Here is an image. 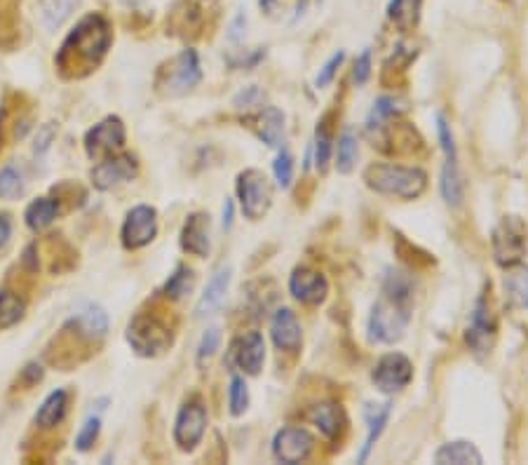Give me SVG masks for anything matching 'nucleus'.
<instances>
[{"instance_id": "nucleus-1", "label": "nucleus", "mask_w": 528, "mask_h": 465, "mask_svg": "<svg viewBox=\"0 0 528 465\" xmlns=\"http://www.w3.org/2000/svg\"><path fill=\"white\" fill-rule=\"evenodd\" d=\"M414 285L404 273H390L383 292L371 308L369 334L378 343H395L404 336L411 322Z\"/></svg>"}, {"instance_id": "nucleus-2", "label": "nucleus", "mask_w": 528, "mask_h": 465, "mask_svg": "<svg viewBox=\"0 0 528 465\" xmlns=\"http://www.w3.org/2000/svg\"><path fill=\"white\" fill-rule=\"evenodd\" d=\"M111 38V26L104 17L87 15L64 40L57 55V64L62 66V71H71V76L92 71L111 47Z\"/></svg>"}, {"instance_id": "nucleus-3", "label": "nucleus", "mask_w": 528, "mask_h": 465, "mask_svg": "<svg viewBox=\"0 0 528 465\" xmlns=\"http://www.w3.org/2000/svg\"><path fill=\"white\" fill-rule=\"evenodd\" d=\"M364 181L371 191L395 198L414 200L428 186V174L418 167H402L388 163H374L364 170Z\"/></svg>"}, {"instance_id": "nucleus-4", "label": "nucleus", "mask_w": 528, "mask_h": 465, "mask_svg": "<svg viewBox=\"0 0 528 465\" xmlns=\"http://www.w3.org/2000/svg\"><path fill=\"white\" fill-rule=\"evenodd\" d=\"M493 256L503 268L521 264L528 252V226L519 217H505L493 228Z\"/></svg>"}, {"instance_id": "nucleus-5", "label": "nucleus", "mask_w": 528, "mask_h": 465, "mask_svg": "<svg viewBox=\"0 0 528 465\" xmlns=\"http://www.w3.org/2000/svg\"><path fill=\"white\" fill-rule=\"evenodd\" d=\"M127 341L141 357H155L172 346V332L155 315L139 313L127 327Z\"/></svg>"}, {"instance_id": "nucleus-6", "label": "nucleus", "mask_w": 528, "mask_h": 465, "mask_svg": "<svg viewBox=\"0 0 528 465\" xmlns=\"http://www.w3.org/2000/svg\"><path fill=\"white\" fill-rule=\"evenodd\" d=\"M202 80L200 59L195 50H184L179 57L172 59L169 66L160 71L158 87L167 97H181V94L191 92Z\"/></svg>"}, {"instance_id": "nucleus-7", "label": "nucleus", "mask_w": 528, "mask_h": 465, "mask_svg": "<svg viewBox=\"0 0 528 465\" xmlns=\"http://www.w3.org/2000/svg\"><path fill=\"white\" fill-rule=\"evenodd\" d=\"M437 130H439V141H442V151H444V167H442V195L444 200L449 202L451 207H458L463 202V174H460L458 165V151L456 144H453V134L451 127L446 120L439 116L437 118Z\"/></svg>"}, {"instance_id": "nucleus-8", "label": "nucleus", "mask_w": 528, "mask_h": 465, "mask_svg": "<svg viewBox=\"0 0 528 465\" xmlns=\"http://www.w3.org/2000/svg\"><path fill=\"white\" fill-rule=\"evenodd\" d=\"M238 198L247 219H261L270 210L273 202V188L263 172L247 170L238 177Z\"/></svg>"}, {"instance_id": "nucleus-9", "label": "nucleus", "mask_w": 528, "mask_h": 465, "mask_svg": "<svg viewBox=\"0 0 528 465\" xmlns=\"http://www.w3.org/2000/svg\"><path fill=\"white\" fill-rule=\"evenodd\" d=\"M411 379H414V365L411 360L402 353H388L383 355L381 360L376 362L374 374H371V381L376 383V388L381 393H399L409 386Z\"/></svg>"}, {"instance_id": "nucleus-10", "label": "nucleus", "mask_w": 528, "mask_h": 465, "mask_svg": "<svg viewBox=\"0 0 528 465\" xmlns=\"http://www.w3.org/2000/svg\"><path fill=\"white\" fill-rule=\"evenodd\" d=\"M207 428V409L202 407V402L193 400L181 407L179 416H176L174 426V440L184 451H193L198 447L202 435Z\"/></svg>"}, {"instance_id": "nucleus-11", "label": "nucleus", "mask_w": 528, "mask_h": 465, "mask_svg": "<svg viewBox=\"0 0 528 465\" xmlns=\"http://www.w3.org/2000/svg\"><path fill=\"white\" fill-rule=\"evenodd\" d=\"M155 235H158V214L153 207H134L123 224V245L127 249H141L153 242Z\"/></svg>"}, {"instance_id": "nucleus-12", "label": "nucleus", "mask_w": 528, "mask_h": 465, "mask_svg": "<svg viewBox=\"0 0 528 465\" xmlns=\"http://www.w3.org/2000/svg\"><path fill=\"white\" fill-rule=\"evenodd\" d=\"M315 447L313 435L306 428H282L273 440V454L282 463H301Z\"/></svg>"}, {"instance_id": "nucleus-13", "label": "nucleus", "mask_w": 528, "mask_h": 465, "mask_svg": "<svg viewBox=\"0 0 528 465\" xmlns=\"http://www.w3.org/2000/svg\"><path fill=\"white\" fill-rule=\"evenodd\" d=\"M493 336H496V318H493L489 303L482 296L475 303V310H472V318H470V325H467V332H465V341L470 350H475L477 355H484L489 353L491 343H493Z\"/></svg>"}, {"instance_id": "nucleus-14", "label": "nucleus", "mask_w": 528, "mask_h": 465, "mask_svg": "<svg viewBox=\"0 0 528 465\" xmlns=\"http://www.w3.org/2000/svg\"><path fill=\"white\" fill-rule=\"evenodd\" d=\"M125 144V125L120 118H106L99 125H94L90 132L85 134V148L90 158H99V155L111 153L115 148H123Z\"/></svg>"}, {"instance_id": "nucleus-15", "label": "nucleus", "mask_w": 528, "mask_h": 465, "mask_svg": "<svg viewBox=\"0 0 528 465\" xmlns=\"http://www.w3.org/2000/svg\"><path fill=\"white\" fill-rule=\"evenodd\" d=\"M230 360L249 376L259 374L263 360H266V341H263V336L259 332L238 336L233 341V346H230Z\"/></svg>"}, {"instance_id": "nucleus-16", "label": "nucleus", "mask_w": 528, "mask_h": 465, "mask_svg": "<svg viewBox=\"0 0 528 465\" xmlns=\"http://www.w3.org/2000/svg\"><path fill=\"white\" fill-rule=\"evenodd\" d=\"M139 167L137 160L132 155H115V158H108L104 163L97 165L92 170V184L99 191H108V188L123 184V181H132L137 177Z\"/></svg>"}, {"instance_id": "nucleus-17", "label": "nucleus", "mask_w": 528, "mask_h": 465, "mask_svg": "<svg viewBox=\"0 0 528 465\" xmlns=\"http://www.w3.org/2000/svg\"><path fill=\"white\" fill-rule=\"evenodd\" d=\"M289 289L294 294V299H299L301 303H308V306H315V303H322L329 294V282L320 271H313V268H296L291 273Z\"/></svg>"}, {"instance_id": "nucleus-18", "label": "nucleus", "mask_w": 528, "mask_h": 465, "mask_svg": "<svg viewBox=\"0 0 528 465\" xmlns=\"http://www.w3.org/2000/svg\"><path fill=\"white\" fill-rule=\"evenodd\" d=\"M270 334H273L275 346L280 350H289V353L299 350L301 341H303L299 320H296V315L291 313L289 308L277 310L273 325H270Z\"/></svg>"}, {"instance_id": "nucleus-19", "label": "nucleus", "mask_w": 528, "mask_h": 465, "mask_svg": "<svg viewBox=\"0 0 528 465\" xmlns=\"http://www.w3.org/2000/svg\"><path fill=\"white\" fill-rule=\"evenodd\" d=\"M181 247H184V252L188 254H195V256H207L209 254V247H212V242H209V217L207 214H191V217L186 219L184 224V231H181Z\"/></svg>"}, {"instance_id": "nucleus-20", "label": "nucleus", "mask_w": 528, "mask_h": 465, "mask_svg": "<svg viewBox=\"0 0 528 465\" xmlns=\"http://www.w3.org/2000/svg\"><path fill=\"white\" fill-rule=\"evenodd\" d=\"M230 287V268H221V271L214 273V278L209 280V285L205 292H202L198 306H195V318H209L216 310L221 308V303L226 301Z\"/></svg>"}, {"instance_id": "nucleus-21", "label": "nucleus", "mask_w": 528, "mask_h": 465, "mask_svg": "<svg viewBox=\"0 0 528 465\" xmlns=\"http://www.w3.org/2000/svg\"><path fill=\"white\" fill-rule=\"evenodd\" d=\"M310 421L320 428V433L329 440H336L338 435L343 433V428L348 426V419H345V411L341 404L336 402H322L317 407L310 409Z\"/></svg>"}, {"instance_id": "nucleus-22", "label": "nucleus", "mask_w": 528, "mask_h": 465, "mask_svg": "<svg viewBox=\"0 0 528 465\" xmlns=\"http://www.w3.org/2000/svg\"><path fill=\"white\" fill-rule=\"evenodd\" d=\"M66 404H69V395L66 390H54L45 397V402L40 404L36 411V423L40 428H57L66 416Z\"/></svg>"}, {"instance_id": "nucleus-23", "label": "nucleus", "mask_w": 528, "mask_h": 465, "mask_svg": "<svg viewBox=\"0 0 528 465\" xmlns=\"http://www.w3.org/2000/svg\"><path fill=\"white\" fill-rule=\"evenodd\" d=\"M71 325L90 339H104L108 332V315L101 306H87L73 318Z\"/></svg>"}, {"instance_id": "nucleus-24", "label": "nucleus", "mask_w": 528, "mask_h": 465, "mask_svg": "<svg viewBox=\"0 0 528 465\" xmlns=\"http://www.w3.org/2000/svg\"><path fill=\"white\" fill-rule=\"evenodd\" d=\"M435 461L437 463H453V465H479L484 463L482 454H479V449L475 447V444L470 442H449L444 444L442 449H437L435 454Z\"/></svg>"}, {"instance_id": "nucleus-25", "label": "nucleus", "mask_w": 528, "mask_h": 465, "mask_svg": "<svg viewBox=\"0 0 528 465\" xmlns=\"http://www.w3.org/2000/svg\"><path fill=\"white\" fill-rule=\"evenodd\" d=\"M423 0H392L388 5V19L399 31H411L421 19Z\"/></svg>"}, {"instance_id": "nucleus-26", "label": "nucleus", "mask_w": 528, "mask_h": 465, "mask_svg": "<svg viewBox=\"0 0 528 465\" xmlns=\"http://www.w3.org/2000/svg\"><path fill=\"white\" fill-rule=\"evenodd\" d=\"M59 205L57 200L52 198H38L33 200L26 210V224H29L31 231H45L47 226H52V221L57 219Z\"/></svg>"}, {"instance_id": "nucleus-27", "label": "nucleus", "mask_w": 528, "mask_h": 465, "mask_svg": "<svg viewBox=\"0 0 528 465\" xmlns=\"http://www.w3.org/2000/svg\"><path fill=\"white\" fill-rule=\"evenodd\" d=\"M80 0H40V10H43V22L50 31H57L73 12L78 10Z\"/></svg>"}, {"instance_id": "nucleus-28", "label": "nucleus", "mask_w": 528, "mask_h": 465, "mask_svg": "<svg viewBox=\"0 0 528 465\" xmlns=\"http://www.w3.org/2000/svg\"><path fill=\"white\" fill-rule=\"evenodd\" d=\"M505 294L512 308H528V266L510 273L505 278Z\"/></svg>"}, {"instance_id": "nucleus-29", "label": "nucleus", "mask_w": 528, "mask_h": 465, "mask_svg": "<svg viewBox=\"0 0 528 465\" xmlns=\"http://www.w3.org/2000/svg\"><path fill=\"white\" fill-rule=\"evenodd\" d=\"M259 137L266 141L270 148L280 146V139H282V127H284V118L282 113L277 109H266L259 116Z\"/></svg>"}, {"instance_id": "nucleus-30", "label": "nucleus", "mask_w": 528, "mask_h": 465, "mask_svg": "<svg viewBox=\"0 0 528 465\" xmlns=\"http://www.w3.org/2000/svg\"><path fill=\"white\" fill-rule=\"evenodd\" d=\"M24 301L12 292H0V332L15 327L24 318Z\"/></svg>"}, {"instance_id": "nucleus-31", "label": "nucleus", "mask_w": 528, "mask_h": 465, "mask_svg": "<svg viewBox=\"0 0 528 465\" xmlns=\"http://www.w3.org/2000/svg\"><path fill=\"white\" fill-rule=\"evenodd\" d=\"M388 419H390V404H381V407L374 409V414H371V419H369L367 442H364V447L360 451V461H367V456L371 454V449H374L378 437H381Z\"/></svg>"}, {"instance_id": "nucleus-32", "label": "nucleus", "mask_w": 528, "mask_h": 465, "mask_svg": "<svg viewBox=\"0 0 528 465\" xmlns=\"http://www.w3.org/2000/svg\"><path fill=\"white\" fill-rule=\"evenodd\" d=\"M357 163V139L350 130H345L338 139V153H336V170L341 174H348Z\"/></svg>"}, {"instance_id": "nucleus-33", "label": "nucleus", "mask_w": 528, "mask_h": 465, "mask_svg": "<svg viewBox=\"0 0 528 465\" xmlns=\"http://www.w3.org/2000/svg\"><path fill=\"white\" fill-rule=\"evenodd\" d=\"M193 282H195V275L191 268L179 266L172 275H169V280L165 285V296H169V299H181V296H186L188 292H191Z\"/></svg>"}, {"instance_id": "nucleus-34", "label": "nucleus", "mask_w": 528, "mask_h": 465, "mask_svg": "<svg viewBox=\"0 0 528 465\" xmlns=\"http://www.w3.org/2000/svg\"><path fill=\"white\" fill-rule=\"evenodd\" d=\"M228 404H230V414L233 416H242L249 407L247 383H245V379H240V376H233V379H230Z\"/></svg>"}, {"instance_id": "nucleus-35", "label": "nucleus", "mask_w": 528, "mask_h": 465, "mask_svg": "<svg viewBox=\"0 0 528 465\" xmlns=\"http://www.w3.org/2000/svg\"><path fill=\"white\" fill-rule=\"evenodd\" d=\"M24 193V181L22 174H19L15 167H3L0 170V198L5 200H15Z\"/></svg>"}, {"instance_id": "nucleus-36", "label": "nucleus", "mask_w": 528, "mask_h": 465, "mask_svg": "<svg viewBox=\"0 0 528 465\" xmlns=\"http://www.w3.org/2000/svg\"><path fill=\"white\" fill-rule=\"evenodd\" d=\"M329 155H331V134L327 123H320L315 134V165L320 172L327 170Z\"/></svg>"}, {"instance_id": "nucleus-37", "label": "nucleus", "mask_w": 528, "mask_h": 465, "mask_svg": "<svg viewBox=\"0 0 528 465\" xmlns=\"http://www.w3.org/2000/svg\"><path fill=\"white\" fill-rule=\"evenodd\" d=\"M99 430H101V421L97 419V416H92V419H87L85 426L80 428V433L76 437V449L78 451H90L92 444L97 442Z\"/></svg>"}, {"instance_id": "nucleus-38", "label": "nucleus", "mask_w": 528, "mask_h": 465, "mask_svg": "<svg viewBox=\"0 0 528 465\" xmlns=\"http://www.w3.org/2000/svg\"><path fill=\"white\" fill-rule=\"evenodd\" d=\"M395 113H397L395 99H388V97L378 99L374 111H371V116H369V127H381L385 120H390Z\"/></svg>"}, {"instance_id": "nucleus-39", "label": "nucleus", "mask_w": 528, "mask_h": 465, "mask_svg": "<svg viewBox=\"0 0 528 465\" xmlns=\"http://www.w3.org/2000/svg\"><path fill=\"white\" fill-rule=\"evenodd\" d=\"M219 343H221V332L216 327L207 329L205 334H202V341L198 346V362L202 365V362H207L209 357H212L216 350H219Z\"/></svg>"}, {"instance_id": "nucleus-40", "label": "nucleus", "mask_w": 528, "mask_h": 465, "mask_svg": "<svg viewBox=\"0 0 528 465\" xmlns=\"http://www.w3.org/2000/svg\"><path fill=\"white\" fill-rule=\"evenodd\" d=\"M275 177H277V184H280L282 188L291 186V179H294V160H291V155L287 151H282L280 155H277Z\"/></svg>"}, {"instance_id": "nucleus-41", "label": "nucleus", "mask_w": 528, "mask_h": 465, "mask_svg": "<svg viewBox=\"0 0 528 465\" xmlns=\"http://www.w3.org/2000/svg\"><path fill=\"white\" fill-rule=\"evenodd\" d=\"M54 137H57V127H54V123H45V125L38 130L36 146H33V151H36L38 155L47 153V148H50V144L54 141Z\"/></svg>"}, {"instance_id": "nucleus-42", "label": "nucleus", "mask_w": 528, "mask_h": 465, "mask_svg": "<svg viewBox=\"0 0 528 465\" xmlns=\"http://www.w3.org/2000/svg\"><path fill=\"white\" fill-rule=\"evenodd\" d=\"M343 59H345L343 52H336V55L331 57L327 64H324V69L320 71V76H317V87L329 85L331 80H334V76H336V69H338V66L343 64Z\"/></svg>"}, {"instance_id": "nucleus-43", "label": "nucleus", "mask_w": 528, "mask_h": 465, "mask_svg": "<svg viewBox=\"0 0 528 465\" xmlns=\"http://www.w3.org/2000/svg\"><path fill=\"white\" fill-rule=\"evenodd\" d=\"M371 76V52L364 50L362 57L355 62V73H352V78H355L357 85H364Z\"/></svg>"}, {"instance_id": "nucleus-44", "label": "nucleus", "mask_w": 528, "mask_h": 465, "mask_svg": "<svg viewBox=\"0 0 528 465\" xmlns=\"http://www.w3.org/2000/svg\"><path fill=\"white\" fill-rule=\"evenodd\" d=\"M10 235H12V224H10V219L5 217V214H0V247L8 245Z\"/></svg>"}, {"instance_id": "nucleus-45", "label": "nucleus", "mask_w": 528, "mask_h": 465, "mask_svg": "<svg viewBox=\"0 0 528 465\" xmlns=\"http://www.w3.org/2000/svg\"><path fill=\"white\" fill-rule=\"evenodd\" d=\"M233 224V202L226 200V207H223V228H230Z\"/></svg>"}, {"instance_id": "nucleus-46", "label": "nucleus", "mask_w": 528, "mask_h": 465, "mask_svg": "<svg viewBox=\"0 0 528 465\" xmlns=\"http://www.w3.org/2000/svg\"><path fill=\"white\" fill-rule=\"evenodd\" d=\"M127 3H132V5H141V3H144V0H127Z\"/></svg>"}]
</instances>
